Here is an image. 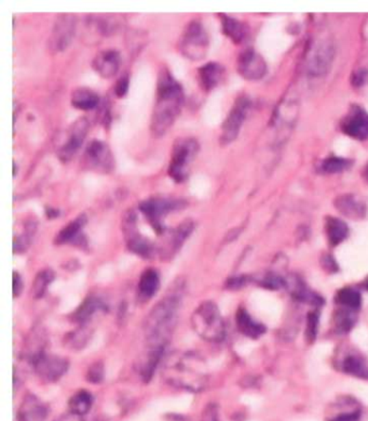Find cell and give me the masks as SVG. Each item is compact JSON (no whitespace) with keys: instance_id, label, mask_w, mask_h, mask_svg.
Masks as SVG:
<instances>
[{"instance_id":"6da1fadb","label":"cell","mask_w":368,"mask_h":421,"mask_svg":"<svg viewBox=\"0 0 368 421\" xmlns=\"http://www.w3.org/2000/svg\"><path fill=\"white\" fill-rule=\"evenodd\" d=\"M185 93L182 84L167 67H162L157 80V97L151 115L150 131L155 138H160L175 123L182 112Z\"/></svg>"},{"instance_id":"7a4b0ae2","label":"cell","mask_w":368,"mask_h":421,"mask_svg":"<svg viewBox=\"0 0 368 421\" xmlns=\"http://www.w3.org/2000/svg\"><path fill=\"white\" fill-rule=\"evenodd\" d=\"M165 380L176 388L198 394L208 385V374L204 359L193 352H177L171 355L163 369Z\"/></svg>"},{"instance_id":"3957f363","label":"cell","mask_w":368,"mask_h":421,"mask_svg":"<svg viewBox=\"0 0 368 421\" xmlns=\"http://www.w3.org/2000/svg\"><path fill=\"white\" fill-rule=\"evenodd\" d=\"M180 302L177 294L169 295L150 312L145 323V334L151 349L164 348L175 326Z\"/></svg>"},{"instance_id":"277c9868","label":"cell","mask_w":368,"mask_h":421,"mask_svg":"<svg viewBox=\"0 0 368 421\" xmlns=\"http://www.w3.org/2000/svg\"><path fill=\"white\" fill-rule=\"evenodd\" d=\"M195 332L206 341L221 342L226 337V326L219 306L214 302L204 301L191 317Z\"/></svg>"},{"instance_id":"5b68a950","label":"cell","mask_w":368,"mask_h":421,"mask_svg":"<svg viewBox=\"0 0 368 421\" xmlns=\"http://www.w3.org/2000/svg\"><path fill=\"white\" fill-rule=\"evenodd\" d=\"M200 151V144L193 137L176 139L171 154L169 176L176 183H183L189 176V167Z\"/></svg>"},{"instance_id":"8992f818","label":"cell","mask_w":368,"mask_h":421,"mask_svg":"<svg viewBox=\"0 0 368 421\" xmlns=\"http://www.w3.org/2000/svg\"><path fill=\"white\" fill-rule=\"evenodd\" d=\"M208 35L200 21L193 20L184 28L178 41V50L191 61L204 59L208 49Z\"/></svg>"},{"instance_id":"52a82bcc","label":"cell","mask_w":368,"mask_h":421,"mask_svg":"<svg viewBox=\"0 0 368 421\" xmlns=\"http://www.w3.org/2000/svg\"><path fill=\"white\" fill-rule=\"evenodd\" d=\"M186 206L185 201L182 199L163 198V197H151L140 203V212L147 220L150 227H153L157 234L165 232L163 218L175 210L183 209Z\"/></svg>"},{"instance_id":"ba28073f","label":"cell","mask_w":368,"mask_h":421,"mask_svg":"<svg viewBox=\"0 0 368 421\" xmlns=\"http://www.w3.org/2000/svg\"><path fill=\"white\" fill-rule=\"evenodd\" d=\"M82 165L86 170L108 174L114 170L116 161L108 144L104 141L93 140L84 150Z\"/></svg>"},{"instance_id":"9c48e42d","label":"cell","mask_w":368,"mask_h":421,"mask_svg":"<svg viewBox=\"0 0 368 421\" xmlns=\"http://www.w3.org/2000/svg\"><path fill=\"white\" fill-rule=\"evenodd\" d=\"M251 104V100L247 95H241L236 100L234 106L221 126V139H219L221 146H228L238 138L242 125L247 120Z\"/></svg>"},{"instance_id":"30bf717a","label":"cell","mask_w":368,"mask_h":421,"mask_svg":"<svg viewBox=\"0 0 368 421\" xmlns=\"http://www.w3.org/2000/svg\"><path fill=\"white\" fill-rule=\"evenodd\" d=\"M136 220V214L133 210H129L123 218L122 227L127 240V248L143 258H151L156 253L155 245L147 238L137 232Z\"/></svg>"},{"instance_id":"8fae6325","label":"cell","mask_w":368,"mask_h":421,"mask_svg":"<svg viewBox=\"0 0 368 421\" xmlns=\"http://www.w3.org/2000/svg\"><path fill=\"white\" fill-rule=\"evenodd\" d=\"M76 24V16L73 14H61L58 16L49 38L50 52L59 54L66 50L74 38Z\"/></svg>"},{"instance_id":"7c38bea8","label":"cell","mask_w":368,"mask_h":421,"mask_svg":"<svg viewBox=\"0 0 368 421\" xmlns=\"http://www.w3.org/2000/svg\"><path fill=\"white\" fill-rule=\"evenodd\" d=\"M334 60V46L330 41L315 44L307 59V72L310 76L321 77L328 74Z\"/></svg>"},{"instance_id":"4fadbf2b","label":"cell","mask_w":368,"mask_h":421,"mask_svg":"<svg viewBox=\"0 0 368 421\" xmlns=\"http://www.w3.org/2000/svg\"><path fill=\"white\" fill-rule=\"evenodd\" d=\"M32 364L36 373L38 374L43 380L53 383L59 380L66 373L69 363L60 356H51L40 351L36 353L32 358Z\"/></svg>"},{"instance_id":"5bb4252c","label":"cell","mask_w":368,"mask_h":421,"mask_svg":"<svg viewBox=\"0 0 368 421\" xmlns=\"http://www.w3.org/2000/svg\"><path fill=\"white\" fill-rule=\"evenodd\" d=\"M89 128V120L86 117L79 118L71 124L69 129V137L58 151V157L60 161L67 163L76 155L77 152L82 148L84 144Z\"/></svg>"},{"instance_id":"9a60e30c","label":"cell","mask_w":368,"mask_h":421,"mask_svg":"<svg viewBox=\"0 0 368 421\" xmlns=\"http://www.w3.org/2000/svg\"><path fill=\"white\" fill-rule=\"evenodd\" d=\"M341 130L350 138L358 141L368 139V113L358 105H353L343 118Z\"/></svg>"},{"instance_id":"2e32d148","label":"cell","mask_w":368,"mask_h":421,"mask_svg":"<svg viewBox=\"0 0 368 421\" xmlns=\"http://www.w3.org/2000/svg\"><path fill=\"white\" fill-rule=\"evenodd\" d=\"M236 69L244 80H259L266 75L267 64L260 54L249 48L240 54Z\"/></svg>"},{"instance_id":"e0dca14e","label":"cell","mask_w":368,"mask_h":421,"mask_svg":"<svg viewBox=\"0 0 368 421\" xmlns=\"http://www.w3.org/2000/svg\"><path fill=\"white\" fill-rule=\"evenodd\" d=\"M121 64L119 52L110 49L99 52L92 62V67L103 78H112L117 74Z\"/></svg>"},{"instance_id":"ac0fdd59","label":"cell","mask_w":368,"mask_h":421,"mask_svg":"<svg viewBox=\"0 0 368 421\" xmlns=\"http://www.w3.org/2000/svg\"><path fill=\"white\" fill-rule=\"evenodd\" d=\"M86 223H88V218L84 214L75 218L71 223L60 231L56 238V244L59 245H64V244L84 245L86 240H84V235L82 234V229Z\"/></svg>"},{"instance_id":"d6986e66","label":"cell","mask_w":368,"mask_h":421,"mask_svg":"<svg viewBox=\"0 0 368 421\" xmlns=\"http://www.w3.org/2000/svg\"><path fill=\"white\" fill-rule=\"evenodd\" d=\"M48 409L46 405L33 394L24 398L19 409V421H46Z\"/></svg>"},{"instance_id":"ffe728a7","label":"cell","mask_w":368,"mask_h":421,"mask_svg":"<svg viewBox=\"0 0 368 421\" xmlns=\"http://www.w3.org/2000/svg\"><path fill=\"white\" fill-rule=\"evenodd\" d=\"M225 74V67L217 62H208L198 69V80L201 89L212 91L219 86Z\"/></svg>"},{"instance_id":"44dd1931","label":"cell","mask_w":368,"mask_h":421,"mask_svg":"<svg viewBox=\"0 0 368 421\" xmlns=\"http://www.w3.org/2000/svg\"><path fill=\"white\" fill-rule=\"evenodd\" d=\"M335 207L341 215L350 219L358 220L365 217L366 205L360 202V199L356 198L354 195L345 194L338 196L335 199Z\"/></svg>"},{"instance_id":"7402d4cb","label":"cell","mask_w":368,"mask_h":421,"mask_svg":"<svg viewBox=\"0 0 368 421\" xmlns=\"http://www.w3.org/2000/svg\"><path fill=\"white\" fill-rule=\"evenodd\" d=\"M219 18L221 21L223 33L228 38L232 39L234 44H241L242 41L247 38L249 30L245 24L223 13H219Z\"/></svg>"},{"instance_id":"603a6c76","label":"cell","mask_w":368,"mask_h":421,"mask_svg":"<svg viewBox=\"0 0 368 421\" xmlns=\"http://www.w3.org/2000/svg\"><path fill=\"white\" fill-rule=\"evenodd\" d=\"M236 319L240 332L252 339H257L266 332V327L260 323L255 322L244 309H239V311L236 312Z\"/></svg>"},{"instance_id":"cb8c5ba5","label":"cell","mask_w":368,"mask_h":421,"mask_svg":"<svg viewBox=\"0 0 368 421\" xmlns=\"http://www.w3.org/2000/svg\"><path fill=\"white\" fill-rule=\"evenodd\" d=\"M71 102L75 109L91 111L97 108V105L99 104V97L89 88L80 87L73 91Z\"/></svg>"},{"instance_id":"d4e9b609","label":"cell","mask_w":368,"mask_h":421,"mask_svg":"<svg viewBox=\"0 0 368 421\" xmlns=\"http://www.w3.org/2000/svg\"><path fill=\"white\" fill-rule=\"evenodd\" d=\"M160 286V280L157 271L147 269L143 272L138 282V294L144 300L153 298Z\"/></svg>"},{"instance_id":"484cf974","label":"cell","mask_w":368,"mask_h":421,"mask_svg":"<svg viewBox=\"0 0 368 421\" xmlns=\"http://www.w3.org/2000/svg\"><path fill=\"white\" fill-rule=\"evenodd\" d=\"M326 230L328 242L332 246L339 245L349 234V227L347 223L335 217L326 218Z\"/></svg>"},{"instance_id":"4316f807","label":"cell","mask_w":368,"mask_h":421,"mask_svg":"<svg viewBox=\"0 0 368 421\" xmlns=\"http://www.w3.org/2000/svg\"><path fill=\"white\" fill-rule=\"evenodd\" d=\"M106 309L104 302L101 299L95 298V297H89L82 302V306H79L77 311L75 312L74 319L79 324H84L91 319L97 312L104 311Z\"/></svg>"},{"instance_id":"83f0119b","label":"cell","mask_w":368,"mask_h":421,"mask_svg":"<svg viewBox=\"0 0 368 421\" xmlns=\"http://www.w3.org/2000/svg\"><path fill=\"white\" fill-rule=\"evenodd\" d=\"M343 369L348 375L368 379V364L358 355L350 354L343 361Z\"/></svg>"},{"instance_id":"f1b7e54d","label":"cell","mask_w":368,"mask_h":421,"mask_svg":"<svg viewBox=\"0 0 368 421\" xmlns=\"http://www.w3.org/2000/svg\"><path fill=\"white\" fill-rule=\"evenodd\" d=\"M93 398L86 390L78 391L69 401V411L79 416H84L91 409Z\"/></svg>"},{"instance_id":"f546056e","label":"cell","mask_w":368,"mask_h":421,"mask_svg":"<svg viewBox=\"0 0 368 421\" xmlns=\"http://www.w3.org/2000/svg\"><path fill=\"white\" fill-rule=\"evenodd\" d=\"M291 293H292L295 299L305 302V304H311V306H320L324 304V300L319 295L310 291L305 284L299 280H296L292 288H291Z\"/></svg>"},{"instance_id":"4dcf8cb0","label":"cell","mask_w":368,"mask_h":421,"mask_svg":"<svg viewBox=\"0 0 368 421\" xmlns=\"http://www.w3.org/2000/svg\"><path fill=\"white\" fill-rule=\"evenodd\" d=\"M336 302L341 308L356 311V310L360 309L362 299H360V293L356 289L345 287V288L338 291L337 296H336Z\"/></svg>"},{"instance_id":"1f68e13d","label":"cell","mask_w":368,"mask_h":421,"mask_svg":"<svg viewBox=\"0 0 368 421\" xmlns=\"http://www.w3.org/2000/svg\"><path fill=\"white\" fill-rule=\"evenodd\" d=\"M352 161L338 156H330L321 163V172L326 174H341L351 167Z\"/></svg>"},{"instance_id":"d6a6232c","label":"cell","mask_w":368,"mask_h":421,"mask_svg":"<svg viewBox=\"0 0 368 421\" xmlns=\"http://www.w3.org/2000/svg\"><path fill=\"white\" fill-rule=\"evenodd\" d=\"M335 328L339 334H347L352 330L353 325L356 323L354 311L350 309L341 308L335 313Z\"/></svg>"},{"instance_id":"836d02e7","label":"cell","mask_w":368,"mask_h":421,"mask_svg":"<svg viewBox=\"0 0 368 421\" xmlns=\"http://www.w3.org/2000/svg\"><path fill=\"white\" fill-rule=\"evenodd\" d=\"M193 229H195V225H193V220L187 219L173 231L172 238H171V247L173 251H177L178 248L183 245L184 242L193 233Z\"/></svg>"},{"instance_id":"e575fe53","label":"cell","mask_w":368,"mask_h":421,"mask_svg":"<svg viewBox=\"0 0 368 421\" xmlns=\"http://www.w3.org/2000/svg\"><path fill=\"white\" fill-rule=\"evenodd\" d=\"M92 19V25L95 26L97 33L102 36H110L119 27L120 22L116 16H97Z\"/></svg>"},{"instance_id":"d590c367","label":"cell","mask_w":368,"mask_h":421,"mask_svg":"<svg viewBox=\"0 0 368 421\" xmlns=\"http://www.w3.org/2000/svg\"><path fill=\"white\" fill-rule=\"evenodd\" d=\"M163 349H164V348L151 349L149 352H148L145 362H144L142 368H140V374H142L143 379H144L146 383H148V381L151 379V377H153L154 372H155L156 367H157L158 363H159L161 356H162Z\"/></svg>"},{"instance_id":"8d00e7d4","label":"cell","mask_w":368,"mask_h":421,"mask_svg":"<svg viewBox=\"0 0 368 421\" xmlns=\"http://www.w3.org/2000/svg\"><path fill=\"white\" fill-rule=\"evenodd\" d=\"M37 223L35 221H28L26 223L25 229L22 234L16 236L13 240V251L14 253H23L27 249L31 244L32 238L36 233Z\"/></svg>"},{"instance_id":"74e56055","label":"cell","mask_w":368,"mask_h":421,"mask_svg":"<svg viewBox=\"0 0 368 421\" xmlns=\"http://www.w3.org/2000/svg\"><path fill=\"white\" fill-rule=\"evenodd\" d=\"M54 273L51 270H42L37 274L33 283L34 298L39 299L45 295L49 285L53 282Z\"/></svg>"},{"instance_id":"f35d334b","label":"cell","mask_w":368,"mask_h":421,"mask_svg":"<svg viewBox=\"0 0 368 421\" xmlns=\"http://www.w3.org/2000/svg\"><path fill=\"white\" fill-rule=\"evenodd\" d=\"M319 319L320 314L317 311L310 312L308 314L307 328H306V337L309 341H315L317 338V330H319Z\"/></svg>"},{"instance_id":"ab89813d","label":"cell","mask_w":368,"mask_h":421,"mask_svg":"<svg viewBox=\"0 0 368 421\" xmlns=\"http://www.w3.org/2000/svg\"><path fill=\"white\" fill-rule=\"evenodd\" d=\"M259 285L267 289H280L286 286V281L275 274H267L259 281Z\"/></svg>"},{"instance_id":"60d3db41","label":"cell","mask_w":368,"mask_h":421,"mask_svg":"<svg viewBox=\"0 0 368 421\" xmlns=\"http://www.w3.org/2000/svg\"><path fill=\"white\" fill-rule=\"evenodd\" d=\"M104 366L102 363L97 362L88 370L86 379L92 383H99L104 379Z\"/></svg>"},{"instance_id":"b9f144b4","label":"cell","mask_w":368,"mask_h":421,"mask_svg":"<svg viewBox=\"0 0 368 421\" xmlns=\"http://www.w3.org/2000/svg\"><path fill=\"white\" fill-rule=\"evenodd\" d=\"M360 409H352V411H343L337 413L334 416L330 417L328 421H360Z\"/></svg>"},{"instance_id":"7bdbcfd3","label":"cell","mask_w":368,"mask_h":421,"mask_svg":"<svg viewBox=\"0 0 368 421\" xmlns=\"http://www.w3.org/2000/svg\"><path fill=\"white\" fill-rule=\"evenodd\" d=\"M130 87V77L127 74H123L120 77L114 86V95L118 98H123L127 93Z\"/></svg>"},{"instance_id":"ee69618b","label":"cell","mask_w":368,"mask_h":421,"mask_svg":"<svg viewBox=\"0 0 368 421\" xmlns=\"http://www.w3.org/2000/svg\"><path fill=\"white\" fill-rule=\"evenodd\" d=\"M351 82L356 88L363 87L368 82V71L365 69H360L353 73Z\"/></svg>"},{"instance_id":"f6af8a7d","label":"cell","mask_w":368,"mask_h":421,"mask_svg":"<svg viewBox=\"0 0 368 421\" xmlns=\"http://www.w3.org/2000/svg\"><path fill=\"white\" fill-rule=\"evenodd\" d=\"M200 421H219V409L215 404H210L206 406L202 416H201Z\"/></svg>"},{"instance_id":"bcb514c9","label":"cell","mask_w":368,"mask_h":421,"mask_svg":"<svg viewBox=\"0 0 368 421\" xmlns=\"http://www.w3.org/2000/svg\"><path fill=\"white\" fill-rule=\"evenodd\" d=\"M12 280L13 296L16 297H16L20 296L21 293H22V291H23V282H22V278H21L20 274H19L16 271L13 272Z\"/></svg>"},{"instance_id":"7dc6e473","label":"cell","mask_w":368,"mask_h":421,"mask_svg":"<svg viewBox=\"0 0 368 421\" xmlns=\"http://www.w3.org/2000/svg\"><path fill=\"white\" fill-rule=\"evenodd\" d=\"M247 280L245 276H239V277H232L228 280L227 286L230 289H239L243 287L247 283Z\"/></svg>"},{"instance_id":"c3c4849f","label":"cell","mask_w":368,"mask_h":421,"mask_svg":"<svg viewBox=\"0 0 368 421\" xmlns=\"http://www.w3.org/2000/svg\"><path fill=\"white\" fill-rule=\"evenodd\" d=\"M82 416H79V415H76V413H73L69 411V413L60 417V418L56 421H84L82 420Z\"/></svg>"},{"instance_id":"681fc988","label":"cell","mask_w":368,"mask_h":421,"mask_svg":"<svg viewBox=\"0 0 368 421\" xmlns=\"http://www.w3.org/2000/svg\"><path fill=\"white\" fill-rule=\"evenodd\" d=\"M46 214L49 219H54V218L59 217L60 216L59 210L54 209V208H50V207L47 208Z\"/></svg>"},{"instance_id":"f907efd6","label":"cell","mask_w":368,"mask_h":421,"mask_svg":"<svg viewBox=\"0 0 368 421\" xmlns=\"http://www.w3.org/2000/svg\"><path fill=\"white\" fill-rule=\"evenodd\" d=\"M165 421H185V418L176 413H169L165 416Z\"/></svg>"},{"instance_id":"816d5d0a","label":"cell","mask_w":368,"mask_h":421,"mask_svg":"<svg viewBox=\"0 0 368 421\" xmlns=\"http://www.w3.org/2000/svg\"><path fill=\"white\" fill-rule=\"evenodd\" d=\"M364 178L368 181V163L366 165L365 168H364Z\"/></svg>"},{"instance_id":"f5cc1de1","label":"cell","mask_w":368,"mask_h":421,"mask_svg":"<svg viewBox=\"0 0 368 421\" xmlns=\"http://www.w3.org/2000/svg\"><path fill=\"white\" fill-rule=\"evenodd\" d=\"M16 161H13V178H16Z\"/></svg>"}]
</instances>
